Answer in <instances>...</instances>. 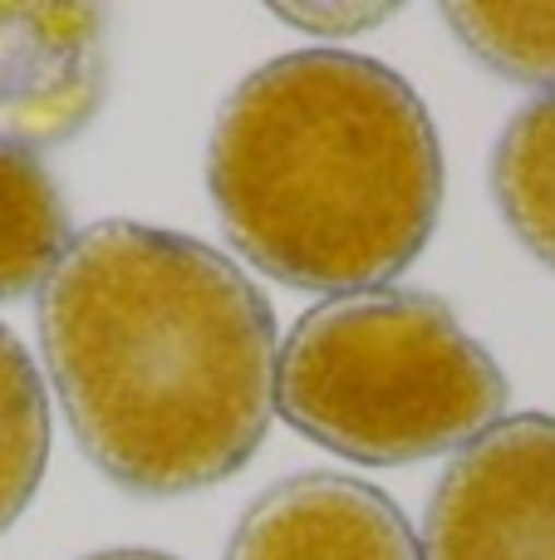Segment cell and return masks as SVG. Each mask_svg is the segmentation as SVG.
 Segmentation results:
<instances>
[{
	"label": "cell",
	"mask_w": 555,
	"mask_h": 560,
	"mask_svg": "<svg viewBox=\"0 0 555 560\" xmlns=\"http://www.w3.org/2000/svg\"><path fill=\"white\" fill-rule=\"evenodd\" d=\"M39 335L79 447L123 492L216 487L271 428V305L197 236L147 222L88 226L49 276Z\"/></svg>",
	"instance_id": "1"
},
{
	"label": "cell",
	"mask_w": 555,
	"mask_h": 560,
	"mask_svg": "<svg viewBox=\"0 0 555 560\" xmlns=\"http://www.w3.org/2000/svg\"><path fill=\"white\" fill-rule=\"evenodd\" d=\"M206 187L256 271L359 295L428 246L442 212V148L423 98L389 65L295 49L226 94Z\"/></svg>",
	"instance_id": "2"
},
{
	"label": "cell",
	"mask_w": 555,
	"mask_h": 560,
	"mask_svg": "<svg viewBox=\"0 0 555 560\" xmlns=\"http://www.w3.org/2000/svg\"><path fill=\"white\" fill-rule=\"evenodd\" d=\"M281 418L364 467L477 443L507 408V378L442 300L359 290L315 305L275 364Z\"/></svg>",
	"instance_id": "3"
},
{
	"label": "cell",
	"mask_w": 555,
	"mask_h": 560,
	"mask_svg": "<svg viewBox=\"0 0 555 560\" xmlns=\"http://www.w3.org/2000/svg\"><path fill=\"white\" fill-rule=\"evenodd\" d=\"M418 556L555 560V418H507L462 447L428 502Z\"/></svg>",
	"instance_id": "4"
},
{
	"label": "cell",
	"mask_w": 555,
	"mask_h": 560,
	"mask_svg": "<svg viewBox=\"0 0 555 560\" xmlns=\"http://www.w3.org/2000/svg\"><path fill=\"white\" fill-rule=\"evenodd\" d=\"M104 89L98 5H0V148L69 143L98 114Z\"/></svg>",
	"instance_id": "5"
},
{
	"label": "cell",
	"mask_w": 555,
	"mask_h": 560,
	"mask_svg": "<svg viewBox=\"0 0 555 560\" xmlns=\"http://www.w3.org/2000/svg\"><path fill=\"white\" fill-rule=\"evenodd\" d=\"M226 560H423L418 536L383 492L334 472L271 487L241 516Z\"/></svg>",
	"instance_id": "6"
},
{
	"label": "cell",
	"mask_w": 555,
	"mask_h": 560,
	"mask_svg": "<svg viewBox=\"0 0 555 560\" xmlns=\"http://www.w3.org/2000/svg\"><path fill=\"white\" fill-rule=\"evenodd\" d=\"M69 207L45 163L0 148V300H25L69 252Z\"/></svg>",
	"instance_id": "7"
},
{
	"label": "cell",
	"mask_w": 555,
	"mask_h": 560,
	"mask_svg": "<svg viewBox=\"0 0 555 560\" xmlns=\"http://www.w3.org/2000/svg\"><path fill=\"white\" fill-rule=\"evenodd\" d=\"M492 192L517 242L555 271V94L507 124L492 153Z\"/></svg>",
	"instance_id": "8"
},
{
	"label": "cell",
	"mask_w": 555,
	"mask_h": 560,
	"mask_svg": "<svg viewBox=\"0 0 555 560\" xmlns=\"http://www.w3.org/2000/svg\"><path fill=\"white\" fill-rule=\"evenodd\" d=\"M49 463V404L35 359L0 325V536L29 506Z\"/></svg>",
	"instance_id": "9"
},
{
	"label": "cell",
	"mask_w": 555,
	"mask_h": 560,
	"mask_svg": "<svg viewBox=\"0 0 555 560\" xmlns=\"http://www.w3.org/2000/svg\"><path fill=\"white\" fill-rule=\"evenodd\" d=\"M442 15L487 69L555 84V5H448Z\"/></svg>",
	"instance_id": "10"
},
{
	"label": "cell",
	"mask_w": 555,
	"mask_h": 560,
	"mask_svg": "<svg viewBox=\"0 0 555 560\" xmlns=\"http://www.w3.org/2000/svg\"><path fill=\"white\" fill-rule=\"evenodd\" d=\"M88 560H173V556H157V551H98Z\"/></svg>",
	"instance_id": "11"
}]
</instances>
